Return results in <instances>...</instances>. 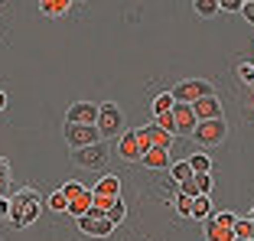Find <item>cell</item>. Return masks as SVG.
<instances>
[{
    "instance_id": "obj_1",
    "label": "cell",
    "mask_w": 254,
    "mask_h": 241,
    "mask_svg": "<svg viewBox=\"0 0 254 241\" xmlns=\"http://www.w3.org/2000/svg\"><path fill=\"white\" fill-rule=\"evenodd\" d=\"M39 212H43V199H39L36 189H16L13 196H10V215L7 219L13 222L16 228L33 225Z\"/></svg>"
},
{
    "instance_id": "obj_2",
    "label": "cell",
    "mask_w": 254,
    "mask_h": 241,
    "mask_svg": "<svg viewBox=\"0 0 254 241\" xmlns=\"http://www.w3.org/2000/svg\"><path fill=\"white\" fill-rule=\"evenodd\" d=\"M192 137H195V143L199 147H218V143H225V137H228V124H225L222 118H212V120H199L195 124V130H192Z\"/></svg>"
},
{
    "instance_id": "obj_3",
    "label": "cell",
    "mask_w": 254,
    "mask_h": 241,
    "mask_svg": "<svg viewBox=\"0 0 254 241\" xmlns=\"http://www.w3.org/2000/svg\"><path fill=\"white\" fill-rule=\"evenodd\" d=\"M72 163L82 166V170H105V166H108V147H105V140L91 143V147H75V150H72Z\"/></svg>"
},
{
    "instance_id": "obj_4",
    "label": "cell",
    "mask_w": 254,
    "mask_h": 241,
    "mask_svg": "<svg viewBox=\"0 0 254 241\" xmlns=\"http://www.w3.org/2000/svg\"><path fill=\"white\" fill-rule=\"evenodd\" d=\"M212 82H205V78H186V82H180L176 88H173V98L180 101V105H192V101H199L202 95H212Z\"/></svg>"
},
{
    "instance_id": "obj_5",
    "label": "cell",
    "mask_w": 254,
    "mask_h": 241,
    "mask_svg": "<svg viewBox=\"0 0 254 241\" xmlns=\"http://www.w3.org/2000/svg\"><path fill=\"white\" fill-rule=\"evenodd\" d=\"M65 140H68V147H91V143H98V140H105L101 137V130H98V124H65Z\"/></svg>"
},
{
    "instance_id": "obj_6",
    "label": "cell",
    "mask_w": 254,
    "mask_h": 241,
    "mask_svg": "<svg viewBox=\"0 0 254 241\" xmlns=\"http://www.w3.org/2000/svg\"><path fill=\"white\" fill-rule=\"evenodd\" d=\"M98 130H101V137H118L121 130H124V114H121L118 105H101L98 108Z\"/></svg>"
},
{
    "instance_id": "obj_7",
    "label": "cell",
    "mask_w": 254,
    "mask_h": 241,
    "mask_svg": "<svg viewBox=\"0 0 254 241\" xmlns=\"http://www.w3.org/2000/svg\"><path fill=\"white\" fill-rule=\"evenodd\" d=\"M78 228H82L85 235H91V238H108V235L114 232V225L108 222V215H82L78 219Z\"/></svg>"
},
{
    "instance_id": "obj_8",
    "label": "cell",
    "mask_w": 254,
    "mask_h": 241,
    "mask_svg": "<svg viewBox=\"0 0 254 241\" xmlns=\"http://www.w3.org/2000/svg\"><path fill=\"white\" fill-rule=\"evenodd\" d=\"M65 124H98V105H91V101H75L65 111Z\"/></svg>"
},
{
    "instance_id": "obj_9",
    "label": "cell",
    "mask_w": 254,
    "mask_h": 241,
    "mask_svg": "<svg viewBox=\"0 0 254 241\" xmlns=\"http://www.w3.org/2000/svg\"><path fill=\"white\" fill-rule=\"evenodd\" d=\"M118 157L127 160V163L143 157L140 143H137V130H121V134H118Z\"/></svg>"
},
{
    "instance_id": "obj_10",
    "label": "cell",
    "mask_w": 254,
    "mask_h": 241,
    "mask_svg": "<svg viewBox=\"0 0 254 241\" xmlns=\"http://www.w3.org/2000/svg\"><path fill=\"white\" fill-rule=\"evenodd\" d=\"M173 120H176V134H192L195 130V124H199V118L192 114V105H173Z\"/></svg>"
},
{
    "instance_id": "obj_11",
    "label": "cell",
    "mask_w": 254,
    "mask_h": 241,
    "mask_svg": "<svg viewBox=\"0 0 254 241\" xmlns=\"http://www.w3.org/2000/svg\"><path fill=\"white\" fill-rule=\"evenodd\" d=\"M192 114L199 120H212V118H222V101L215 98V91L212 95H202L199 101H192Z\"/></svg>"
},
{
    "instance_id": "obj_12",
    "label": "cell",
    "mask_w": 254,
    "mask_h": 241,
    "mask_svg": "<svg viewBox=\"0 0 254 241\" xmlns=\"http://www.w3.org/2000/svg\"><path fill=\"white\" fill-rule=\"evenodd\" d=\"M205 241H235V228L209 219V222H205Z\"/></svg>"
},
{
    "instance_id": "obj_13",
    "label": "cell",
    "mask_w": 254,
    "mask_h": 241,
    "mask_svg": "<svg viewBox=\"0 0 254 241\" xmlns=\"http://www.w3.org/2000/svg\"><path fill=\"white\" fill-rule=\"evenodd\" d=\"M68 7H72V0H39V13L49 16V20H59V16H65Z\"/></svg>"
},
{
    "instance_id": "obj_14",
    "label": "cell",
    "mask_w": 254,
    "mask_h": 241,
    "mask_svg": "<svg viewBox=\"0 0 254 241\" xmlns=\"http://www.w3.org/2000/svg\"><path fill=\"white\" fill-rule=\"evenodd\" d=\"M147 137H150V150H153V147L170 150V147H173V134H170V130H163L160 124H150V127H147Z\"/></svg>"
},
{
    "instance_id": "obj_15",
    "label": "cell",
    "mask_w": 254,
    "mask_h": 241,
    "mask_svg": "<svg viewBox=\"0 0 254 241\" xmlns=\"http://www.w3.org/2000/svg\"><path fill=\"white\" fill-rule=\"evenodd\" d=\"M140 160L150 166V170H166V166H170V150H163V147H153V150H147Z\"/></svg>"
},
{
    "instance_id": "obj_16",
    "label": "cell",
    "mask_w": 254,
    "mask_h": 241,
    "mask_svg": "<svg viewBox=\"0 0 254 241\" xmlns=\"http://www.w3.org/2000/svg\"><path fill=\"white\" fill-rule=\"evenodd\" d=\"M88 209H91V192L85 189V192H78L75 199H68V215H75V219H82V215H88Z\"/></svg>"
},
{
    "instance_id": "obj_17",
    "label": "cell",
    "mask_w": 254,
    "mask_h": 241,
    "mask_svg": "<svg viewBox=\"0 0 254 241\" xmlns=\"http://www.w3.org/2000/svg\"><path fill=\"white\" fill-rule=\"evenodd\" d=\"M95 196H111V199H118L121 196V180H118V176H101V182L95 186Z\"/></svg>"
},
{
    "instance_id": "obj_18",
    "label": "cell",
    "mask_w": 254,
    "mask_h": 241,
    "mask_svg": "<svg viewBox=\"0 0 254 241\" xmlns=\"http://www.w3.org/2000/svg\"><path fill=\"white\" fill-rule=\"evenodd\" d=\"M209 215H212V199L209 196H195L192 199V219H202V222H205Z\"/></svg>"
},
{
    "instance_id": "obj_19",
    "label": "cell",
    "mask_w": 254,
    "mask_h": 241,
    "mask_svg": "<svg viewBox=\"0 0 254 241\" xmlns=\"http://www.w3.org/2000/svg\"><path fill=\"white\" fill-rule=\"evenodd\" d=\"M173 105H176V98H173V91H163V95H157V98H153V118H157V114H166V111H173Z\"/></svg>"
},
{
    "instance_id": "obj_20",
    "label": "cell",
    "mask_w": 254,
    "mask_h": 241,
    "mask_svg": "<svg viewBox=\"0 0 254 241\" xmlns=\"http://www.w3.org/2000/svg\"><path fill=\"white\" fill-rule=\"evenodd\" d=\"M192 7L199 16H215L218 13V0H192Z\"/></svg>"
},
{
    "instance_id": "obj_21",
    "label": "cell",
    "mask_w": 254,
    "mask_h": 241,
    "mask_svg": "<svg viewBox=\"0 0 254 241\" xmlns=\"http://www.w3.org/2000/svg\"><path fill=\"white\" fill-rule=\"evenodd\" d=\"M235 238H254V219H235Z\"/></svg>"
},
{
    "instance_id": "obj_22",
    "label": "cell",
    "mask_w": 254,
    "mask_h": 241,
    "mask_svg": "<svg viewBox=\"0 0 254 241\" xmlns=\"http://www.w3.org/2000/svg\"><path fill=\"white\" fill-rule=\"evenodd\" d=\"M189 166H192V173H209L212 160H209V153H195V157L189 160Z\"/></svg>"
},
{
    "instance_id": "obj_23",
    "label": "cell",
    "mask_w": 254,
    "mask_h": 241,
    "mask_svg": "<svg viewBox=\"0 0 254 241\" xmlns=\"http://www.w3.org/2000/svg\"><path fill=\"white\" fill-rule=\"evenodd\" d=\"M170 173H173V180H176V182H183V180H192V166H189V163H173L170 166Z\"/></svg>"
},
{
    "instance_id": "obj_24",
    "label": "cell",
    "mask_w": 254,
    "mask_h": 241,
    "mask_svg": "<svg viewBox=\"0 0 254 241\" xmlns=\"http://www.w3.org/2000/svg\"><path fill=\"white\" fill-rule=\"evenodd\" d=\"M7 189H10V163L0 157V196H7Z\"/></svg>"
},
{
    "instance_id": "obj_25",
    "label": "cell",
    "mask_w": 254,
    "mask_h": 241,
    "mask_svg": "<svg viewBox=\"0 0 254 241\" xmlns=\"http://www.w3.org/2000/svg\"><path fill=\"white\" fill-rule=\"evenodd\" d=\"M108 222H111V225L124 222V202H121V199H114V205L108 209Z\"/></svg>"
},
{
    "instance_id": "obj_26",
    "label": "cell",
    "mask_w": 254,
    "mask_h": 241,
    "mask_svg": "<svg viewBox=\"0 0 254 241\" xmlns=\"http://www.w3.org/2000/svg\"><path fill=\"white\" fill-rule=\"evenodd\" d=\"M153 124H160L163 130L176 134V120H173V111H166V114H157V118H153Z\"/></svg>"
},
{
    "instance_id": "obj_27",
    "label": "cell",
    "mask_w": 254,
    "mask_h": 241,
    "mask_svg": "<svg viewBox=\"0 0 254 241\" xmlns=\"http://www.w3.org/2000/svg\"><path fill=\"white\" fill-rule=\"evenodd\" d=\"M176 212H180V215H192V196L176 192Z\"/></svg>"
},
{
    "instance_id": "obj_28",
    "label": "cell",
    "mask_w": 254,
    "mask_h": 241,
    "mask_svg": "<svg viewBox=\"0 0 254 241\" xmlns=\"http://www.w3.org/2000/svg\"><path fill=\"white\" fill-rule=\"evenodd\" d=\"M49 209H56V212H65L68 209V199H65V192H53V196H49Z\"/></svg>"
},
{
    "instance_id": "obj_29",
    "label": "cell",
    "mask_w": 254,
    "mask_h": 241,
    "mask_svg": "<svg viewBox=\"0 0 254 241\" xmlns=\"http://www.w3.org/2000/svg\"><path fill=\"white\" fill-rule=\"evenodd\" d=\"M195 186H199L202 196H209V192H212V176L209 173H195Z\"/></svg>"
},
{
    "instance_id": "obj_30",
    "label": "cell",
    "mask_w": 254,
    "mask_h": 241,
    "mask_svg": "<svg viewBox=\"0 0 254 241\" xmlns=\"http://www.w3.org/2000/svg\"><path fill=\"white\" fill-rule=\"evenodd\" d=\"M241 7H245V0H218V10L225 13H241Z\"/></svg>"
},
{
    "instance_id": "obj_31",
    "label": "cell",
    "mask_w": 254,
    "mask_h": 241,
    "mask_svg": "<svg viewBox=\"0 0 254 241\" xmlns=\"http://www.w3.org/2000/svg\"><path fill=\"white\" fill-rule=\"evenodd\" d=\"M180 192H183V196H202V192H199V186H195V176H192V180H183L180 182Z\"/></svg>"
},
{
    "instance_id": "obj_32",
    "label": "cell",
    "mask_w": 254,
    "mask_h": 241,
    "mask_svg": "<svg viewBox=\"0 0 254 241\" xmlns=\"http://www.w3.org/2000/svg\"><path fill=\"white\" fill-rule=\"evenodd\" d=\"M62 192H65V199H75L78 192H85V186H82V182H65V186H62Z\"/></svg>"
},
{
    "instance_id": "obj_33",
    "label": "cell",
    "mask_w": 254,
    "mask_h": 241,
    "mask_svg": "<svg viewBox=\"0 0 254 241\" xmlns=\"http://www.w3.org/2000/svg\"><path fill=\"white\" fill-rule=\"evenodd\" d=\"M137 143H140V150H143V153L150 150V137H147V127H140V130H137Z\"/></svg>"
},
{
    "instance_id": "obj_34",
    "label": "cell",
    "mask_w": 254,
    "mask_h": 241,
    "mask_svg": "<svg viewBox=\"0 0 254 241\" xmlns=\"http://www.w3.org/2000/svg\"><path fill=\"white\" fill-rule=\"evenodd\" d=\"M241 16H245V20H248V23L254 26V0H248L245 7H241Z\"/></svg>"
},
{
    "instance_id": "obj_35",
    "label": "cell",
    "mask_w": 254,
    "mask_h": 241,
    "mask_svg": "<svg viewBox=\"0 0 254 241\" xmlns=\"http://www.w3.org/2000/svg\"><path fill=\"white\" fill-rule=\"evenodd\" d=\"M212 219L222 222V225H232L235 228V215H232V212H218V215H212Z\"/></svg>"
},
{
    "instance_id": "obj_36",
    "label": "cell",
    "mask_w": 254,
    "mask_h": 241,
    "mask_svg": "<svg viewBox=\"0 0 254 241\" xmlns=\"http://www.w3.org/2000/svg\"><path fill=\"white\" fill-rule=\"evenodd\" d=\"M0 215H10V199L0 196Z\"/></svg>"
},
{
    "instance_id": "obj_37",
    "label": "cell",
    "mask_w": 254,
    "mask_h": 241,
    "mask_svg": "<svg viewBox=\"0 0 254 241\" xmlns=\"http://www.w3.org/2000/svg\"><path fill=\"white\" fill-rule=\"evenodd\" d=\"M248 108H251V111H254V88L248 91Z\"/></svg>"
},
{
    "instance_id": "obj_38",
    "label": "cell",
    "mask_w": 254,
    "mask_h": 241,
    "mask_svg": "<svg viewBox=\"0 0 254 241\" xmlns=\"http://www.w3.org/2000/svg\"><path fill=\"white\" fill-rule=\"evenodd\" d=\"M3 108H7V95H3V91H0V111H3Z\"/></svg>"
},
{
    "instance_id": "obj_39",
    "label": "cell",
    "mask_w": 254,
    "mask_h": 241,
    "mask_svg": "<svg viewBox=\"0 0 254 241\" xmlns=\"http://www.w3.org/2000/svg\"><path fill=\"white\" fill-rule=\"evenodd\" d=\"M235 241H254V238H235Z\"/></svg>"
},
{
    "instance_id": "obj_40",
    "label": "cell",
    "mask_w": 254,
    "mask_h": 241,
    "mask_svg": "<svg viewBox=\"0 0 254 241\" xmlns=\"http://www.w3.org/2000/svg\"><path fill=\"white\" fill-rule=\"evenodd\" d=\"M251 219H254V209H251Z\"/></svg>"
},
{
    "instance_id": "obj_41",
    "label": "cell",
    "mask_w": 254,
    "mask_h": 241,
    "mask_svg": "<svg viewBox=\"0 0 254 241\" xmlns=\"http://www.w3.org/2000/svg\"><path fill=\"white\" fill-rule=\"evenodd\" d=\"M245 3H248V0H245Z\"/></svg>"
}]
</instances>
